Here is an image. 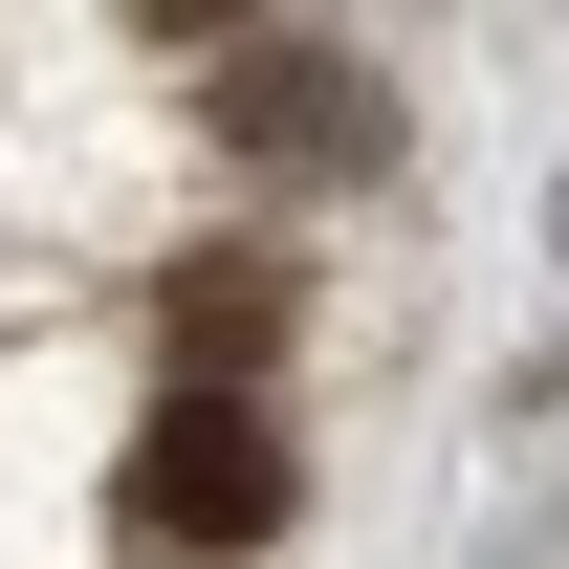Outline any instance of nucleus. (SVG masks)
<instances>
[{"mask_svg": "<svg viewBox=\"0 0 569 569\" xmlns=\"http://www.w3.org/2000/svg\"><path fill=\"white\" fill-rule=\"evenodd\" d=\"M132 526H153V548H263V526H284L263 395H176V417L132 438Z\"/></svg>", "mask_w": 569, "mask_h": 569, "instance_id": "nucleus-1", "label": "nucleus"}, {"mask_svg": "<svg viewBox=\"0 0 569 569\" xmlns=\"http://www.w3.org/2000/svg\"><path fill=\"white\" fill-rule=\"evenodd\" d=\"M219 132L263 153V176H351L372 153V67L351 44H241V67H219Z\"/></svg>", "mask_w": 569, "mask_h": 569, "instance_id": "nucleus-2", "label": "nucleus"}, {"mask_svg": "<svg viewBox=\"0 0 569 569\" xmlns=\"http://www.w3.org/2000/svg\"><path fill=\"white\" fill-rule=\"evenodd\" d=\"M284 329V263L263 241H219V263H176V351H198V395H241V351Z\"/></svg>", "mask_w": 569, "mask_h": 569, "instance_id": "nucleus-3", "label": "nucleus"}]
</instances>
